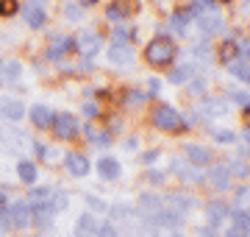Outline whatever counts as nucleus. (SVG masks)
I'll return each mask as SVG.
<instances>
[{"instance_id": "obj_1", "label": "nucleus", "mask_w": 250, "mask_h": 237, "mask_svg": "<svg viewBox=\"0 0 250 237\" xmlns=\"http://www.w3.org/2000/svg\"><path fill=\"white\" fill-rule=\"evenodd\" d=\"M175 56H178V45H175L170 37H156L150 45L145 47V59H147L150 64H156V67L170 64Z\"/></svg>"}, {"instance_id": "obj_2", "label": "nucleus", "mask_w": 250, "mask_h": 237, "mask_svg": "<svg viewBox=\"0 0 250 237\" xmlns=\"http://www.w3.org/2000/svg\"><path fill=\"white\" fill-rule=\"evenodd\" d=\"M150 120H153V126L161 128V131H178V128L184 126V118H181L172 106H159V109L153 112Z\"/></svg>"}, {"instance_id": "obj_3", "label": "nucleus", "mask_w": 250, "mask_h": 237, "mask_svg": "<svg viewBox=\"0 0 250 237\" xmlns=\"http://www.w3.org/2000/svg\"><path fill=\"white\" fill-rule=\"evenodd\" d=\"M223 14L220 11H214V9H206V11H200L197 14V28H200V34L203 37H211V34H220L223 31Z\"/></svg>"}, {"instance_id": "obj_4", "label": "nucleus", "mask_w": 250, "mask_h": 237, "mask_svg": "<svg viewBox=\"0 0 250 237\" xmlns=\"http://www.w3.org/2000/svg\"><path fill=\"white\" fill-rule=\"evenodd\" d=\"M56 131V137L59 140H72L75 134H78V120L72 118V115H56L53 118V126H50Z\"/></svg>"}, {"instance_id": "obj_5", "label": "nucleus", "mask_w": 250, "mask_h": 237, "mask_svg": "<svg viewBox=\"0 0 250 237\" xmlns=\"http://www.w3.org/2000/svg\"><path fill=\"white\" fill-rule=\"evenodd\" d=\"M108 62L117 64V67L131 64L134 62V45L131 42H111L108 45Z\"/></svg>"}, {"instance_id": "obj_6", "label": "nucleus", "mask_w": 250, "mask_h": 237, "mask_svg": "<svg viewBox=\"0 0 250 237\" xmlns=\"http://www.w3.org/2000/svg\"><path fill=\"white\" fill-rule=\"evenodd\" d=\"M6 215H9V223H11V226H17V229L31 226V207H28L25 201H14V204H9Z\"/></svg>"}, {"instance_id": "obj_7", "label": "nucleus", "mask_w": 250, "mask_h": 237, "mask_svg": "<svg viewBox=\"0 0 250 237\" xmlns=\"http://www.w3.org/2000/svg\"><path fill=\"white\" fill-rule=\"evenodd\" d=\"M64 167H67V173L75 176V179L89 176V159H86L83 154H75V151L64 154Z\"/></svg>"}, {"instance_id": "obj_8", "label": "nucleus", "mask_w": 250, "mask_h": 237, "mask_svg": "<svg viewBox=\"0 0 250 237\" xmlns=\"http://www.w3.org/2000/svg\"><path fill=\"white\" fill-rule=\"evenodd\" d=\"M22 20L28 23V28H42V25H45V20H47L45 6H42L39 0H34V3L22 6Z\"/></svg>"}, {"instance_id": "obj_9", "label": "nucleus", "mask_w": 250, "mask_h": 237, "mask_svg": "<svg viewBox=\"0 0 250 237\" xmlns=\"http://www.w3.org/2000/svg\"><path fill=\"white\" fill-rule=\"evenodd\" d=\"M131 14H136L134 0H114V3H108V9H106V17L111 20V23H120V20L131 17Z\"/></svg>"}, {"instance_id": "obj_10", "label": "nucleus", "mask_w": 250, "mask_h": 237, "mask_svg": "<svg viewBox=\"0 0 250 237\" xmlns=\"http://www.w3.org/2000/svg\"><path fill=\"white\" fill-rule=\"evenodd\" d=\"M206 182L211 184V190H228L231 187V170L225 165H214V167H208Z\"/></svg>"}, {"instance_id": "obj_11", "label": "nucleus", "mask_w": 250, "mask_h": 237, "mask_svg": "<svg viewBox=\"0 0 250 237\" xmlns=\"http://www.w3.org/2000/svg\"><path fill=\"white\" fill-rule=\"evenodd\" d=\"M100 47H103V42H100L98 34H92V31H81V34H78V53L81 56H86V59H89V56L98 53Z\"/></svg>"}, {"instance_id": "obj_12", "label": "nucleus", "mask_w": 250, "mask_h": 237, "mask_svg": "<svg viewBox=\"0 0 250 237\" xmlns=\"http://www.w3.org/2000/svg\"><path fill=\"white\" fill-rule=\"evenodd\" d=\"M184 154H187V159L195 165V167H208V165H211V151H208V148H203V145L189 142V145L184 148Z\"/></svg>"}, {"instance_id": "obj_13", "label": "nucleus", "mask_w": 250, "mask_h": 237, "mask_svg": "<svg viewBox=\"0 0 250 237\" xmlns=\"http://www.w3.org/2000/svg\"><path fill=\"white\" fill-rule=\"evenodd\" d=\"M53 109L50 106H45V103H34L31 106V123H34L36 128H50L53 126Z\"/></svg>"}, {"instance_id": "obj_14", "label": "nucleus", "mask_w": 250, "mask_h": 237, "mask_svg": "<svg viewBox=\"0 0 250 237\" xmlns=\"http://www.w3.org/2000/svg\"><path fill=\"white\" fill-rule=\"evenodd\" d=\"M0 115L9 118V120H22L25 103L22 100H14V98H0Z\"/></svg>"}, {"instance_id": "obj_15", "label": "nucleus", "mask_w": 250, "mask_h": 237, "mask_svg": "<svg viewBox=\"0 0 250 237\" xmlns=\"http://www.w3.org/2000/svg\"><path fill=\"white\" fill-rule=\"evenodd\" d=\"M98 173H100V179H106V182H114V179H120L123 167H120V162H117L114 156H103V159L98 162Z\"/></svg>"}, {"instance_id": "obj_16", "label": "nucleus", "mask_w": 250, "mask_h": 237, "mask_svg": "<svg viewBox=\"0 0 250 237\" xmlns=\"http://www.w3.org/2000/svg\"><path fill=\"white\" fill-rule=\"evenodd\" d=\"M203 115L206 118H225L228 103L223 98H217V95H208V98H203Z\"/></svg>"}, {"instance_id": "obj_17", "label": "nucleus", "mask_w": 250, "mask_h": 237, "mask_svg": "<svg viewBox=\"0 0 250 237\" xmlns=\"http://www.w3.org/2000/svg\"><path fill=\"white\" fill-rule=\"evenodd\" d=\"M56 212L50 204H45V207H31V223H36L39 229H47L50 223H53Z\"/></svg>"}, {"instance_id": "obj_18", "label": "nucleus", "mask_w": 250, "mask_h": 237, "mask_svg": "<svg viewBox=\"0 0 250 237\" xmlns=\"http://www.w3.org/2000/svg\"><path fill=\"white\" fill-rule=\"evenodd\" d=\"M70 50H72V39L53 37V39H50V45H47V50H45V56H47V59H62V56H67Z\"/></svg>"}, {"instance_id": "obj_19", "label": "nucleus", "mask_w": 250, "mask_h": 237, "mask_svg": "<svg viewBox=\"0 0 250 237\" xmlns=\"http://www.w3.org/2000/svg\"><path fill=\"white\" fill-rule=\"evenodd\" d=\"M206 212H208V226H220L223 218H228V207H225L220 198H211L206 204Z\"/></svg>"}, {"instance_id": "obj_20", "label": "nucleus", "mask_w": 250, "mask_h": 237, "mask_svg": "<svg viewBox=\"0 0 250 237\" xmlns=\"http://www.w3.org/2000/svg\"><path fill=\"white\" fill-rule=\"evenodd\" d=\"M153 220L159 223V226H170V229H178L184 223V215L178 210H159L153 215Z\"/></svg>"}, {"instance_id": "obj_21", "label": "nucleus", "mask_w": 250, "mask_h": 237, "mask_svg": "<svg viewBox=\"0 0 250 237\" xmlns=\"http://www.w3.org/2000/svg\"><path fill=\"white\" fill-rule=\"evenodd\" d=\"M75 235H78V237L98 235V220H95V215H92V212H83V215L78 218V223H75Z\"/></svg>"}, {"instance_id": "obj_22", "label": "nucleus", "mask_w": 250, "mask_h": 237, "mask_svg": "<svg viewBox=\"0 0 250 237\" xmlns=\"http://www.w3.org/2000/svg\"><path fill=\"white\" fill-rule=\"evenodd\" d=\"M50 195H53L50 187H34V190L28 192L25 204L28 207H45V204H50Z\"/></svg>"}, {"instance_id": "obj_23", "label": "nucleus", "mask_w": 250, "mask_h": 237, "mask_svg": "<svg viewBox=\"0 0 250 237\" xmlns=\"http://www.w3.org/2000/svg\"><path fill=\"white\" fill-rule=\"evenodd\" d=\"M228 70H231V75H233V78H239V81H245V84H248V78H250V67H248V59H245V56H239V59H233V62L228 64Z\"/></svg>"}, {"instance_id": "obj_24", "label": "nucleus", "mask_w": 250, "mask_h": 237, "mask_svg": "<svg viewBox=\"0 0 250 237\" xmlns=\"http://www.w3.org/2000/svg\"><path fill=\"white\" fill-rule=\"evenodd\" d=\"M192 75H195V67H192V64H181V67H175L167 78H170V84H175V87H178V84H187Z\"/></svg>"}, {"instance_id": "obj_25", "label": "nucleus", "mask_w": 250, "mask_h": 237, "mask_svg": "<svg viewBox=\"0 0 250 237\" xmlns=\"http://www.w3.org/2000/svg\"><path fill=\"white\" fill-rule=\"evenodd\" d=\"M20 73H22V64L20 62H6V64H0V78L3 81H17L20 78Z\"/></svg>"}, {"instance_id": "obj_26", "label": "nucleus", "mask_w": 250, "mask_h": 237, "mask_svg": "<svg viewBox=\"0 0 250 237\" xmlns=\"http://www.w3.org/2000/svg\"><path fill=\"white\" fill-rule=\"evenodd\" d=\"M17 176H20V182L34 184V182H36V176H39V170H36V165H34V162H20V165H17Z\"/></svg>"}, {"instance_id": "obj_27", "label": "nucleus", "mask_w": 250, "mask_h": 237, "mask_svg": "<svg viewBox=\"0 0 250 237\" xmlns=\"http://www.w3.org/2000/svg\"><path fill=\"white\" fill-rule=\"evenodd\" d=\"M64 17L70 20V23H78V20H83V3H75V0H67L62 6Z\"/></svg>"}, {"instance_id": "obj_28", "label": "nucleus", "mask_w": 250, "mask_h": 237, "mask_svg": "<svg viewBox=\"0 0 250 237\" xmlns=\"http://www.w3.org/2000/svg\"><path fill=\"white\" fill-rule=\"evenodd\" d=\"M239 47H236V42H223V45H220V56H217V59H220V62H225V64H231L233 59H239Z\"/></svg>"}, {"instance_id": "obj_29", "label": "nucleus", "mask_w": 250, "mask_h": 237, "mask_svg": "<svg viewBox=\"0 0 250 237\" xmlns=\"http://www.w3.org/2000/svg\"><path fill=\"white\" fill-rule=\"evenodd\" d=\"M139 207H142V212H147V215H156L161 207L159 195H153V192H145L142 198H139Z\"/></svg>"}, {"instance_id": "obj_30", "label": "nucleus", "mask_w": 250, "mask_h": 237, "mask_svg": "<svg viewBox=\"0 0 250 237\" xmlns=\"http://www.w3.org/2000/svg\"><path fill=\"white\" fill-rule=\"evenodd\" d=\"M67 204H70V195H67V192H62V190H53V195H50V207H53L56 215H59Z\"/></svg>"}, {"instance_id": "obj_31", "label": "nucleus", "mask_w": 250, "mask_h": 237, "mask_svg": "<svg viewBox=\"0 0 250 237\" xmlns=\"http://www.w3.org/2000/svg\"><path fill=\"white\" fill-rule=\"evenodd\" d=\"M228 215H233V229H242V232H248V210L236 207V210L228 212Z\"/></svg>"}, {"instance_id": "obj_32", "label": "nucleus", "mask_w": 250, "mask_h": 237, "mask_svg": "<svg viewBox=\"0 0 250 237\" xmlns=\"http://www.w3.org/2000/svg\"><path fill=\"white\" fill-rule=\"evenodd\" d=\"M170 204H175L178 207V212H184V210H189V207H195V201L189 198V195H170Z\"/></svg>"}, {"instance_id": "obj_33", "label": "nucleus", "mask_w": 250, "mask_h": 237, "mask_svg": "<svg viewBox=\"0 0 250 237\" xmlns=\"http://www.w3.org/2000/svg\"><path fill=\"white\" fill-rule=\"evenodd\" d=\"M17 11H20L17 0H0V14H3V17H11V14H17Z\"/></svg>"}, {"instance_id": "obj_34", "label": "nucleus", "mask_w": 250, "mask_h": 237, "mask_svg": "<svg viewBox=\"0 0 250 237\" xmlns=\"http://www.w3.org/2000/svg\"><path fill=\"white\" fill-rule=\"evenodd\" d=\"M108 215L114 220H120V218H128V212H131V207H125V204H114V207H108Z\"/></svg>"}, {"instance_id": "obj_35", "label": "nucleus", "mask_w": 250, "mask_h": 237, "mask_svg": "<svg viewBox=\"0 0 250 237\" xmlns=\"http://www.w3.org/2000/svg\"><path fill=\"white\" fill-rule=\"evenodd\" d=\"M145 98H147V95L136 90V92H128V95H125V103H128V106H142Z\"/></svg>"}, {"instance_id": "obj_36", "label": "nucleus", "mask_w": 250, "mask_h": 237, "mask_svg": "<svg viewBox=\"0 0 250 237\" xmlns=\"http://www.w3.org/2000/svg\"><path fill=\"white\" fill-rule=\"evenodd\" d=\"M175 173L184 179V182H200V173H195V170H189V167H178L175 165Z\"/></svg>"}, {"instance_id": "obj_37", "label": "nucleus", "mask_w": 250, "mask_h": 237, "mask_svg": "<svg viewBox=\"0 0 250 237\" xmlns=\"http://www.w3.org/2000/svg\"><path fill=\"white\" fill-rule=\"evenodd\" d=\"M98 237H120V235H117V229L111 226V223H100V226H98Z\"/></svg>"}, {"instance_id": "obj_38", "label": "nucleus", "mask_w": 250, "mask_h": 237, "mask_svg": "<svg viewBox=\"0 0 250 237\" xmlns=\"http://www.w3.org/2000/svg\"><path fill=\"white\" fill-rule=\"evenodd\" d=\"M170 25L175 28V31H178V34H184V31H187V20L181 17V14H172V20H170Z\"/></svg>"}, {"instance_id": "obj_39", "label": "nucleus", "mask_w": 250, "mask_h": 237, "mask_svg": "<svg viewBox=\"0 0 250 237\" xmlns=\"http://www.w3.org/2000/svg\"><path fill=\"white\" fill-rule=\"evenodd\" d=\"M86 204H89V210H95V212H106L108 210L106 204H103L100 198H95V195H92V198H86Z\"/></svg>"}, {"instance_id": "obj_40", "label": "nucleus", "mask_w": 250, "mask_h": 237, "mask_svg": "<svg viewBox=\"0 0 250 237\" xmlns=\"http://www.w3.org/2000/svg\"><path fill=\"white\" fill-rule=\"evenodd\" d=\"M197 237H217L214 226H197Z\"/></svg>"}, {"instance_id": "obj_41", "label": "nucleus", "mask_w": 250, "mask_h": 237, "mask_svg": "<svg viewBox=\"0 0 250 237\" xmlns=\"http://www.w3.org/2000/svg\"><path fill=\"white\" fill-rule=\"evenodd\" d=\"M214 140L217 142H233V134L231 131H214Z\"/></svg>"}, {"instance_id": "obj_42", "label": "nucleus", "mask_w": 250, "mask_h": 237, "mask_svg": "<svg viewBox=\"0 0 250 237\" xmlns=\"http://www.w3.org/2000/svg\"><path fill=\"white\" fill-rule=\"evenodd\" d=\"M83 115H86V118H95V115H98V103L86 100V103H83Z\"/></svg>"}, {"instance_id": "obj_43", "label": "nucleus", "mask_w": 250, "mask_h": 237, "mask_svg": "<svg viewBox=\"0 0 250 237\" xmlns=\"http://www.w3.org/2000/svg\"><path fill=\"white\" fill-rule=\"evenodd\" d=\"M233 100H236V103H239V106H248V90H245V92H233Z\"/></svg>"}, {"instance_id": "obj_44", "label": "nucleus", "mask_w": 250, "mask_h": 237, "mask_svg": "<svg viewBox=\"0 0 250 237\" xmlns=\"http://www.w3.org/2000/svg\"><path fill=\"white\" fill-rule=\"evenodd\" d=\"M236 201H239V207L242 204L248 207V187H239V190H236Z\"/></svg>"}, {"instance_id": "obj_45", "label": "nucleus", "mask_w": 250, "mask_h": 237, "mask_svg": "<svg viewBox=\"0 0 250 237\" xmlns=\"http://www.w3.org/2000/svg\"><path fill=\"white\" fill-rule=\"evenodd\" d=\"M233 173H239V176H245V173H248V165L242 162V159H236V162H233Z\"/></svg>"}, {"instance_id": "obj_46", "label": "nucleus", "mask_w": 250, "mask_h": 237, "mask_svg": "<svg viewBox=\"0 0 250 237\" xmlns=\"http://www.w3.org/2000/svg\"><path fill=\"white\" fill-rule=\"evenodd\" d=\"M189 90L195 92V95H197V92H206V78H197V81L192 84V87H189Z\"/></svg>"}, {"instance_id": "obj_47", "label": "nucleus", "mask_w": 250, "mask_h": 237, "mask_svg": "<svg viewBox=\"0 0 250 237\" xmlns=\"http://www.w3.org/2000/svg\"><path fill=\"white\" fill-rule=\"evenodd\" d=\"M225 237H248V232H242V229H228V232H225Z\"/></svg>"}, {"instance_id": "obj_48", "label": "nucleus", "mask_w": 250, "mask_h": 237, "mask_svg": "<svg viewBox=\"0 0 250 237\" xmlns=\"http://www.w3.org/2000/svg\"><path fill=\"white\" fill-rule=\"evenodd\" d=\"M136 145H139V142H136V137H131V140H125V151H136Z\"/></svg>"}, {"instance_id": "obj_49", "label": "nucleus", "mask_w": 250, "mask_h": 237, "mask_svg": "<svg viewBox=\"0 0 250 237\" xmlns=\"http://www.w3.org/2000/svg\"><path fill=\"white\" fill-rule=\"evenodd\" d=\"M34 145H36V154H39V156H47V145H45V142H34Z\"/></svg>"}, {"instance_id": "obj_50", "label": "nucleus", "mask_w": 250, "mask_h": 237, "mask_svg": "<svg viewBox=\"0 0 250 237\" xmlns=\"http://www.w3.org/2000/svg\"><path fill=\"white\" fill-rule=\"evenodd\" d=\"M142 159H145V162H153V159H159V151H150V154H145Z\"/></svg>"}, {"instance_id": "obj_51", "label": "nucleus", "mask_w": 250, "mask_h": 237, "mask_svg": "<svg viewBox=\"0 0 250 237\" xmlns=\"http://www.w3.org/2000/svg\"><path fill=\"white\" fill-rule=\"evenodd\" d=\"M150 90H153V92L161 90V81H159V78H150Z\"/></svg>"}, {"instance_id": "obj_52", "label": "nucleus", "mask_w": 250, "mask_h": 237, "mask_svg": "<svg viewBox=\"0 0 250 237\" xmlns=\"http://www.w3.org/2000/svg\"><path fill=\"white\" fill-rule=\"evenodd\" d=\"M0 204H6V192L0 190Z\"/></svg>"}, {"instance_id": "obj_53", "label": "nucleus", "mask_w": 250, "mask_h": 237, "mask_svg": "<svg viewBox=\"0 0 250 237\" xmlns=\"http://www.w3.org/2000/svg\"><path fill=\"white\" fill-rule=\"evenodd\" d=\"M172 237H184V235H178V232H175V235H172Z\"/></svg>"}]
</instances>
